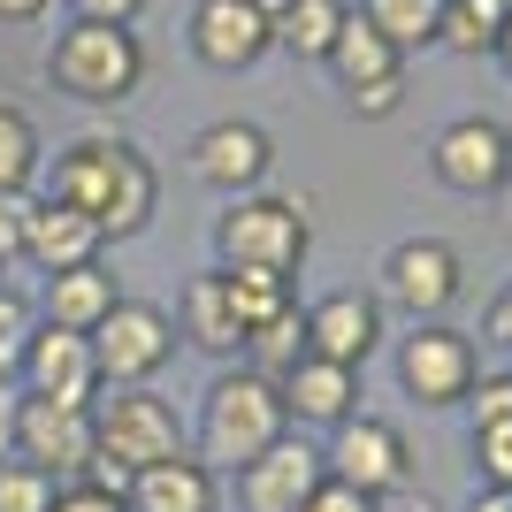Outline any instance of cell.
Instances as JSON below:
<instances>
[{
  "label": "cell",
  "mask_w": 512,
  "mask_h": 512,
  "mask_svg": "<svg viewBox=\"0 0 512 512\" xmlns=\"http://www.w3.org/2000/svg\"><path fill=\"white\" fill-rule=\"evenodd\" d=\"M344 16H352L344 0H268V31H276V46L299 54V62H329Z\"/></svg>",
  "instance_id": "obj_23"
},
{
  "label": "cell",
  "mask_w": 512,
  "mask_h": 512,
  "mask_svg": "<svg viewBox=\"0 0 512 512\" xmlns=\"http://www.w3.org/2000/svg\"><path fill=\"white\" fill-rule=\"evenodd\" d=\"M16 383H23V398H46V406H92V398H100L92 337L54 329V321H31V337H23V352H16Z\"/></svg>",
  "instance_id": "obj_9"
},
{
  "label": "cell",
  "mask_w": 512,
  "mask_h": 512,
  "mask_svg": "<svg viewBox=\"0 0 512 512\" xmlns=\"http://www.w3.org/2000/svg\"><path fill=\"white\" fill-rule=\"evenodd\" d=\"M474 375H482V352H474L467 329L413 321V337H398V390L413 406H467Z\"/></svg>",
  "instance_id": "obj_8"
},
{
  "label": "cell",
  "mask_w": 512,
  "mask_h": 512,
  "mask_svg": "<svg viewBox=\"0 0 512 512\" xmlns=\"http://www.w3.org/2000/svg\"><path fill=\"white\" fill-rule=\"evenodd\" d=\"M54 497H62V482H54L46 467L0 459V512H54Z\"/></svg>",
  "instance_id": "obj_29"
},
{
  "label": "cell",
  "mask_w": 512,
  "mask_h": 512,
  "mask_svg": "<svg viewBox=\"0 0 512 512\" xmlns=\"http://www.w3.org/2000/svg\"><path fill=\"white\" fill-rule=\"evenodd\" d=\"M428 169H436V184L459 192V199L505 192V176H512V130L497 123V115H459V123L436 130Z\"/></svg>",
  "instance_id": "obj_11"
},
{
  "label": "cell",
  "mask_w": 512,
  "mask_h": 512,
  "mask_svg": "<svg viewBox=\"0 0 512 512\" xmlns=\"http://www.w3.org/2000/svg\"><path fill=\"white\" fill-rule=\"evenodd\" d=\"M268 169H276V138L260 123H237V115H222V123H207L192 138V176L207 184V192L222 199H245L268 184Z\"/></svg>",
  "instance_id": "obj_13"
},
{
  "label": "cell",
  "mask_w": 512,
  "mask_h": 512,
  "mask_svg": "<svg viewBox=\"0 0 512 512\" xmlns=\"http://www.w3.org/2000/svg\"><path fill=\"white\" fill-rule=\"evenodd\" d=\"M490 337H497V344L512 352V283H505V291L490 299Z\"/></svg>",
  "instance_id": "obj_39"
},
{
  "label": "cell",
  "mask_w": 512,
  "mask_h": 512,
  "mask_svg": "<svg viewBox=\"0 0 512 512\" xmlns=\"http://www.w3.org/2000/svg\"><path fill=\"white\" fill-rule=\"evenodd\" d=\"M23 337H31V306L0 283V375H16V352H23Z\"/></svg>",
  "instance_id": "obj_33"
},
{
  "label": "cell",
  "mask_w": 512,
  "mask_h": 512,
  "mask_svg": "<svg viewBox=\"0 0 512 512\" xmlns=\"http://www.w3.org/2000/svg\"><path fill=\"white\" fill-rule=\"evenodd\" d=\"M31 207H39V192H0V268H16V260H23Z\"/></svg>",
  "instance_id": "obj_30"
},
{
  "label": "cell",
  "mask_w": 512,
  "mask_h": 512,
  "mask_svg": "<svg viewBox=\"0 0 512 512\" xmlns=\"http://www.w3.org/2000/svg\"><path fill=\"white\" fill-rule=\"evenodd\" d=\"M505 16H512V0H444V31H436V46H451V54H497Z\"/></svg>",
  "instance_id": "obj_25"
},
{
  "label": "cell",
  "mask_w": 512,
  "mask_h": 512,
  "mask_svg": "<svg viewBox=\"0 0 512 512\" xmlns=\"http://www.w3.org/2000/svg\"><path fill=\"white\" fill-rule=\"evenodd\" d=\"M291 436V413H283V383L276 375H260V367L230 360L222 375L207 383V398H199V459H207L214 474L222 467H245V459H260L268 444H283Z\"/></svg>",
  "instance_id": "obj_2"
},
{
  "label": "cell",
  "mask_w": 512,
  "mask_h": 512,
  "mask_svg": "<svg viewBox=\"0 0 512 512\" xmlns=\"http://www.w3.org/2000/svg\"><path fill=\"white\" fill-rule=\"evenodd\" d=\"M467 291V260L451 253L444 237H406V245H390L383 253V314L398 306L406 321H444Z\"/></svg>",
  "instance_id": "obj_7"
},
{
  "label": "cell",
  "mask_w": 512,
  "mask_h": 512,
  "mask_svg": "<svg viewBox=\"0 0 512 512\" xmlns=\"http://www.w3.org/2000/svg\"><path fill=\"white\" fill-rule=\"evenodd\" d=\"M92 444H100V459H115L123 474L192 451L176 406H169V398H153V390H100V398H92Z\"/></svg>",
  "instance_id": "obj_5"
},
{
  "label": "cell",
  "mask_w": 512,
  "mask_h": 512,
  "mask_svg": "<svg viewBox=\"0 0 512 512\" xmlns=\"http://www.w3.org/2000/svg\"><path fill=\"white\" fill-rule=\"evenodd\" d=\"M92 406H46V398H16V436H8V459H31L54 482H85L92 467Z\"/></svg>",
  "instance_id": "obj_12"
},
{
  "label": "cell",
  "mask_w": 512,
  "mask_h": 512,
  "mask_svg": "<svg viewBox=\"0 0 512 512\" xmlns=\"http://www.w3.org/2000/svg\"><path fill=\"white\" fill-rule=\"evenodd\" d=\"M54 512H130V505H123V497H107V490H92V482H62Z\"/></svg>",
  "instance_id": "obj_36"
},
{
  "label": "cell",
  "mask_w": 512,
  "mask_h": 512,
  "mask_svg": "<svg viewBox=\"0 0 512 512\" xmlns=\"http://www.w3.org/2000/svg\"><path fill=\"white\" fill-rule=\"evenodd\" d=\"M505 222H512V176H505Z\"/></svg>",
  "instance_id": "obj_44"
},
{
  "label": "cell",
  "mask_w": 512,
  "mask_h": 512,
  "mask_svg": "<svg viewBox=\"0 0 512 512\" xmlns=\"http://www.w3.org/2000/svg\"><path fill=\"white\" fill-rule=\"evenodd\" d=\"M123 505L130 512H222V474L199 451H176V459H153V467L130 474Z\"/></svg>",
  "instance_id": "obj_17"
},
{
  "label": "cell",
  "mask_w": 512,
  "mask_h": 512,
  "mask_svg": "<svg viewBox=\"0 0 512 512\" xmlns=\"http://www.w3.org/2000/svg\"><path fill=\"white\" fill-rule=\"evenodd\" d=\"M299 512H375V497H367V490H352V482H337V474H329V482H321V490L306 497Z\"/></svg>",
  "instance_id": "obj_34"
},
{
  "label": "cell",
  "mask_w": 512,
  "mask_h": 512,
  "mask_svg": "<svg viewBox=\"0 0 512 512\" xmlns=\"http://www.w3.org/2000/svg\"><path fill=\"white\" fill-rule=\"evenodd\" d=\"M46 77L77 107H123L146 85V39H138V23L69 16L62 31H54V46H46Z\"/></svg>",
  "instance_id": "obj_3"
},
{
  "label": "cell",
  "mask_w": 512,
  "mask_h": 512,
  "mask_svg": "<svg viewBox=\"0 0 512 512\" xmlns=\"http://www.w3.org/2000/svg\"><path fill=\"white\" fill-rule=\"evenodd\" d=\"M115 299H123L115 268H107V260H85V268H62V276H46L39 314L54 321V329H77V337H92V329L115 314Z\"/></svg>",
  "instance_id": "obj_20"
},
{
  "label": "cell",
  "mask_w": 512,
  "mask_h": 512,
  "mask_svg": "<svg viewBox=\"0 0 512 512\" xmlns=\"http://www.w3.org/2000/svg\"><path fill=\"white\" fill-rule=\"evenodd\" d=\"M214 253H222V268L299 276L306 253H314L306 199H283V192H245V199H230V207H222V222H214Z\"/></svg>",
  "instance_id": "obj_4"
},
{
  "label": "cell",
  "mask_w": 512,
  "mask_h": 512,
  "mask_svg": "<svg viewBox=\"0 0 512 512\" xmlns=\"http://www.w3.org/2000/svg\"><path fill=\"white\" fill-rule=\"evenodd\" d=\"M176 344H192V352H214V360H237L245 352V329H237L230 299H222V268L184 283V299H176Z\"/></svg>",
  "instance_id": "obj_21"
},
{
  "label": "cell",
  "mask_w": 512,
  "mask_h": 512,
  "mask_svg": "<svg viewBox=\"0 0 512 512\" xmlns=\"http://www.w3.org/2000/svg\"><path fill=\"white\" fill-rule=\"evenodd\" d=\"M306 352L337 367H367L383 352V299L375 291H329L306 306Z\"/></svg>",
  "instance_id": "obj_16"
},
{
  "label": "cell",
  "mask_w": 512,
  "mask_h": 512,
  "mask_svg": "<svg viewBox=\"0 0 512 512\" xmlns=\"http://www.w3.org/2000/svg\"><path fill=\"white\" fill-rule=\"evenodd\" d=\"M344 100H352V115H367V123H375V115H390V107L406 100V77H383V85H360V92H344Z\"/></svg>",
  "instance_id": "obj_35"
},
{
  "label": "cell",
  "mask_w": 512,
  "mask_h": 512,
  "mask_svg": "<svg viewBox=\"0 0 512 512\" xmlns=\"http://www.w3.org/2000/svg\"><path fill=\"white\" fill-rule=\"evenodd\" d=\"M497 62H505V77H512V16H505V39H497Z\"/></svg>",
  "instance_id": "obj_43"
},
{
  "label": "cell",
  "mask_w": 512,
  "mask_h": 512,
  "mask_svg": "<svg viewBox=\"0 0 512 512\" xmlns=\"http://www.w3.org/2000/svg\"><path fill=\"white\" fill-rule=\"evenodd\" d=\"M46 8H54V0H0V23H16V31H23V23H39Z\"/></svg>",
  "instance_id": "obj_40"
},
{
  "label": "cell",
  "mask_w": 512,
  "mask_h": 512,
  "mask_svg": "<svg viewBox=\"0 0 512 512\" xmlns=\"http://www.w3.org/2000/svg\"><path fill=\"white\" fill-rule=\"evenodd\" d=\"M283 413L299 428H337L360 413V367H337L321 360V352H306L291 375H283Z\"/></svg>",
  "instance_id": "obj_18"
},
{
  "label": "cell",
  "mask_w": 512,
  "mask_h": 512,
  "mask_svg": "<svg viewBox=\"0 0 512 512\" xmlns=\"http://www.w3.org/2000/svg\"><path fill=\"white\" fill-rule=\"evenodd\" d=\"M92 360H100V390H146L176 360V321L146 299H115V314L92 329Z\"/></svg>",
  "instance_id": "obj_6"
},
{
  "label": "cell",
  "mask_w": 512,
  "mask_h": 512,
  "mask_svg": "<svg viewBox=\"0 0 512 512\" xmlns=\"http://www.w3.org/2000/svg\"><path fill=\"white\" fill-rule=\"evenodd\" d=\"M321 482H329L321 451L299 444V436H283V444H268L260 459L237 467V505H245V512H299Z\"/></svg>",
  "instance_id": "obj_15"
},
{
  "label": "cell",
  "mask_w": 512,
  "mask_h": 512,
  "mask_svg": "<svg viewBox=\"0 0 512 512\" xmlns=\"http://www.w3.org/2000/svg\"><path fill=\"white\" fill-rule=\"evenodd\" d=\"M0 283H8V268H0Z\"/></svg>",
  "instance_id": "obj_45"
},
{
  "label": "cell",
  "mask_w": 512,
  "mask_h": 512,
  "mask_svg": "<svg viewBox=\"0 0 512 512\" xmlns=\"http://www.w3.org/2000/svg\"><path fill=\"white\" fill-rule=\"evenodd\" d=\"M39 169H46L39 123H31L23 107L0 100V192H31V184H39Z\"/></svg>",
  "instance_id": "obj_27"
},
{
  "label": "cell",
  "mask_w": 512,
  "mask_h": 512,
  "mask_svg": "<svg viewBox=\"0 0 512 512\" xmlns=\"http://www.w3.org/2000/svg\"><path fill=\"white\" fill-rule=\"evenodd\" d=\"M474 459H482V482H490V490H512V421L474 428Z\"/></svg>",
  "instance_id": "obj_31"
},
{
  "label": "cell",
  "mask_w": 512,
  "mask_h": 512,
  "mask_svg": "<svg viewBox=\"0 0 512 512\" xmlns=\"http://www.w3.org/2000/svg\"><path fill=\"white\" fill-rule=\"evenodd\" d=\"M375 512H444V505H436L428 490H413V482H398V490L375 497Z\"/></svg>",
  "instance_id": "obj_38"
},
{
  "label": "cell",
  "mask_w": 512,
  "mask_h": 512,
  "mask_svg": "<svg viewBox=\"0 0 512 512\" xmlns=\"http://www.w3.org/2000/svg\"><path fill=\"white\" fill-rule=\"evenodd\" d=\"M69 16H92V23H138L146 0H69Z\"/></svg>",
  "instance_id": "obj_37"
},
{
  "label": "cell",
  "mask_w": 512,
  "mask_h": 512,
  "mask_svg": "<svg viewBox=\"0 0 512 512\" xmlns=\"http://www.w3.org/2000/svg\"><path fill=\"white\" fill-rule=\"evenodd\" d=\"M467 413H474V428H497V421H512V375H474V390H467Z\"/></svg>",
  "instance_id": "obj_32"
},
{
  "label": "cell",
  "mask_w": 512,
  "mask_h": 512,
  "mask_svg": "<svg viewBox=\"0 0 512 512\" xmlns=\"http://www.w3.org/2000/svg\"><path fill=\"white\" fill-rule=\"evenodd\" d=\"M321 69L337 77V92H360V85H383V77H406V54H398V46H390L383 31H375V23H367L360 8H352Z\"/></svg>",
  "instance_id": "obj_22"
},
{
  "label": "cell",
  "mask_w": 512,
  "mask_h": 512,
  "mask_svg": "<svg viewBox=\"0 0 512 512\" xmlns=\"http://www.w3.org/2000/svg\"><path fill=\"white\" fill-rule=\"evenodd\" d=\"M8 436H16V398L0 390V459H8Z\"/></svg>",
  "instance_id": "obj_41"
},
{
  "label": "cell",
  "mask_w": 512,
  "mask_h": 512,
  "mask_svg": "<svg viewBox=\"0 0 512 512\" xmlns=\"http://www.w3.org/2000/svg\"><path fill=\"white\" fill-rule=\"evenodd\" d=\"M192 54L222 77L253 69L260 54H276V31H268V0H199L192 8Z\"/></svg>",
  "instance_id": "obj_14"
},
{
  "label": "cell",
  "mask_w": 512,
  "mask_h": 512,
  "mask_svg": "<svg viewBox=\"0 0 512 512\" xmlns=\"http://www.w3.org/2000/svg\"><path fill=\"white\" fill-rule=\"evenodd\" d=\"M23 260H31L39 276H62V268L107 260V237H100V222H92V214L39 199V207H31V237H23Z\"/></svg>",
  "instance_id": "obj_19"
},
{
  "label": "cell",
  "mask_w": 512,
  "mask_h": 512,
  "mask_svg": "<svg viewBox=\"0 0 512 512\" xmlns=\"http://www.w3.org/2000/svg\"><path fill=\"white\" fill-rule=\"evenodd\" d=\"M245 367H260V375H291V367L306 360V306H291V314L260 321V329H245V352H237Z\"/></svg>",
  "instance_id": "obj_26"
},
{
  "label": "cell",
  "mask_w": 512,
  "mask_h": 512,
  "mask_svg": "<svg viewBox=\"0 0 512 512\" xmlns=\"http://www.w3.org/2000/svg\"><path fill=\"white\" fill-rule=\"evenodd\" d=\"M222 299H230L237 329H260V321H276L299 306L291 276H268V268H222Z\"/></svg>",
  "instance_id": "obj_24"
},
{
  "label": "cell",
  "mask_w": 512,
  "mask_h": 512,
  "mask_svg": "<svg viewBox=\"0 0 512 512\" xmlns=\"http://www.w3.org/2000/svg\"><path fill=\"white\" fill-rule=\"evenodd\" d=\"M39 199H54V207H77L100 222V237L115 245V237H138L153 230V214H161V169L146 161V146H130V138H69L54 161L39 169V184H31Z\"/></svg>",
  "instance_id": "obj_1"
},
{
  "label": "cell",
  "mask_w": 512,
  "mask_h": 512,
  "mask_svg": "<svg viewBox=\"0 0 512 512\" xmlns=\"http://www.w3.org/2000/svg\"><path fill=\"white\" fill-rule=\"evenodd\" d=\"M321 467L337 474V482H352V490L383 497V490H398V482H413V444H406V428L383 421V413H352V421L329 428Z\"/></svg>",
  "instance_id": "obj_10"
},
{
  "label": "cell",
  "mask_w": 512,
  "mask_h": 512,
  "mask_svg": "<svg viewBox=\"0 0 512 512\" xmlns=\"http://www.w3.org/2000/svg\"><path fill=\"white\" fill-rule=\"evenodd\" d=\"M360 16L375 23L398 54H413V46H436V31H444V0H360Z\"/></svg>",
  "instance_id": "obj_28"
},
{
  "label": "cell",
  "mask_w": 512,
  "mask_h": 512,
  "mask_svg": "<svg viewBox=\"0 0 512 512\" xmlns=\"http://www.w3.org/2000/svg\"><path fill=\"white\" fill-rule=\"evenodd\" d=\"M467 512H512V490H482V497H474Z\"/></svg>",
  "instance_id": "obj_42"
}]
</instances>
